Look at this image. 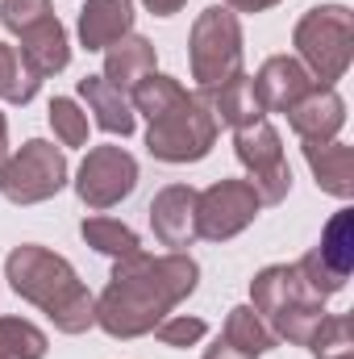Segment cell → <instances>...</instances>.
<instances>
[{"mask_svg": "<svg viewBox=\"0 0 354 359\" xmlns=\"http://www.w3.org/2000/svg\"><path fill=\"white\" fill-rule=\"evenodd\" d=\"M200 284V264L187 251L167 255H129L113 259L108 284L96 297V326L108 339H142L155 334L163 318H171L179 301H187Z\"/></svg>", "mask_w": 354, "mask_h": 359, "instance_id": "1", "label": "cell"}, {"mask_svg": "<svg viewBox=\"0 0 354 359\" xmlns=\"http://www.w3.org/2000/svg\"><path fill=\"white\" fill-rule=\"evenodd\" d=\"M129 104L146 117V151L159 163H200L217 147L221 126L204 92H187L176 76H142L129 88Z\"/></svg>", "mask_w": 354, "mask_h": 359, "instance_id": "2", "label": "cell"}, {"mask_svg": "<svg viewBox=\"0 0 354 359\" xmlns=\"http://www.w3.org/2000/svg\"><path fill=\"white\" fill-rule=\"evenodd\" d=\"M4 280L21 301L38 305L59 334H84L96 326V297L59 251L38 243L13 247L4 259Z\"/></svg>", "mask_w": 354, "mask_h": 359, "instance_id": "3", "label": "cell"}, {"mask_svg": "<svg viewBox=\"0 0 354 359\" xmlns=\"http://www.w3.org/2000/svg\"><path fill=\"white\" fill-rule=\"evenodd\" d=\"M250 309L267 322L279 343L309 347L313 330L325 318V297H317L300 264H271L250 280Z\"/></svg>", "mask_w": 354, "mask_h": 359, "instance_id": "4", "label": "cell"}, {"mask_svg": "<svg viewBox=\"0 0 354 359\" xmlns=\"http://www.w3.org/2000/svg\"><path fill=\"white\" fill-rule=\"evenodd\" d=\"M296 59L317 84H338L354 59V13L346 4H317L292 29Z\"/></svg>", "mask_w": 354, "mask_h": 359, "instance_id": "5", "label": "cell"}, {"mask_svg": "<svg viewBox=\"0 0 354 359\" xmlns=\"http://www.w3.org/2000/svg\"><path fill=\"white\" fill-rule=\"evenodd\" d=\"M187 63H192L196 92L221 88L225 80H234V76L242 72V21H238L234 8L208 4V8L192 21Z\"/></svg>", "mask_w": 354, "mask_h": 359, "instance_id": "6", "label": "cell"}, {"mask_svg": "<svg viewBox=\"0 0 354 359\" xmlns=\"http://www.w3.org/2000/svg\"><path fill=\"white\" fill-rule=\"evenodd\" d=\"M63 184H67V155H63V147H55L46 138H29L0 168V196L13 205H42L50 196H59Z\"/></svg>", "mask_w": 354, "mask_h": 359, "instance_id": "7", "label": "cell"}, {"mask_svg": "<svg viewBox=\"0 0 354 359\" xmlns=\"http://www.w3.org/2000/svg\"><path fill=\"white\" fill-rule=\"evenodd\" d=\"M234 155L246 168V176H250L263 205H283L288 201L292 168H288V155H283V138H279V130L267 117L234 130Z\"/></svg>", "mask_w": 354, "mask_h": 359, "instance_id": "8", "label": "cell"}, {"mask_svg": "<svg viewBox=\"0 0 354 359\" xmlns=\"http://www.w3.org/2000/svg\"><path fill=\"white\" fill-rule=\"evenodd\" d=\"M259 209L263 201L250 180H217L204 192H196V238L229 243L259 217Z\"/></svg>", "mask_w": 354, "mask_h": 359, "instance_id": "9", "label": "cell"}, {"mask_svg": "<svg viewBox=\"0 0 354 359\" xmlns=\"http://www.w3.org/2000/svg\"><path fill=\"white\" fill-rule=\"evenodd\" d=\"M138 188V159L125 147H92L76 172V196L88 209H113Z\"/></svg>", "mask_w": 354, "mask_h": 359, "instance_id": "10", "label": "cell"}, {"mask_svg": "<svg viewBox=\"0 0 354 359\" xmlns=\"http://www.w3.org/2000/svg\"><path fill=\"white\" fill-rule=\"evenodd\" d=\"M354 268V209H338L325 230H321V243L300 259V271L309 280V288L317 297H334L346 288Z\"/></svg>", "mask_w": 354, "mask_h": 359, "instance_id": "11", "label": "cell"}, {"mask_svg": "<svg viewBox=\"0 0 354 359\" xmlns=\"http://www.w3.org/2000/svg\"><path fill=\"white\" fill-rule=\"evenodd\" d=\"M283 117L300 142H334L346 126V100L330 84H313Z\"/></svg>", "mask_w": 354, "mask_h": 359, "instance_id": "12", "label": "cell"}, {"mask_svg": "<svg viewBox=\"0 0 354 359\" xmlns=\"http://www.w3.org/2000/svg\"><path fill=\"white\" fill-rule=\"evenodd\" d=\"M150 230L163 247L187 251L196 243V188L192 184H167L150 201Z\"/></svg>", "mask_w": 354, "mask_h": 359, "instance_id": "13", "label": "cell"}, {"mask_svg": "<svg viewBox=\"0 0 354 359\" xmlns=\"http://www.w3.org/2000/svg\"><path fill=\"white\" fill-rule=\"evenodd\" d=\"M17 55H21V63L38 76V80H50V76H59L67 63H71V38H67V29H63V21L50 13V17H42L38 25H29V29H21L17 34Z\"/></svg>", "mask_w": 354, "mask_h": 359, "instance_id": "14", "label": "cell"}, {"mask_svg": "<svg viewBox=\"0 0 354 359\" xmlns=\"http://www.w3.org/2000/svg\"><path fill=\"white\" fill-rule=\"evenodd\" d=\"M250 80H255L263 113H288L304 92L317 84L296 55H271L263 67H259V76H250Z\"/></svg>", "mask_w": 354, "mask_h": 359, "instance_id": "15", "label": "cell"}, {"mask_svg": "<svg viewBox=\"0 0 354 359\" xmlns=\"http://www.w3.org/2000/svg\"><path fill=\"white\" fill-rule=\"evenodd\" d=\"M134 0H84L80 4V46L84 50H108L125 34H134Z\"/></svg>", "mask_w": 354, "mask_h": 359, "instance_id": "16", "label": "cell"}, {"mask_svg": "<svg viewBox=\"0 0 354 359\" xmlns=\"http://www.w3.org/2000/svg\"><path fill=\"white\" fill-rule=\"evenodd\" d=\"M76 88H80V100L88 104L84 113H92V121H96L104 134H121V138L134 134L138 113H134V104H129V92L113 88L104 76H84Z\"/></svg>", "mask_w": 354, "mask_h": 359, "instance_id": "17", "label": "cell"}, {"mask_svg": "<svg viewBox=\"0 0 354 359\" xmlns=\"http://www.w3.org/2000/svg\"><path fill=\"white\" fill-rule=\"evenodd\" d=\"M304 159H309V172L317 180L321 192L338 196V201H351L354 196V151L346 142H304Z\"/></svg>", "mask_w": 354, "mask_h": 359, "instance_id": "18", "label": "cell"}, {"mask_svg": "<svg viewBox=\"0 0 354 359\" xmlns=\"http://www.w3.org/2000/svg\"><path fill=\"white\" fill-rule=\"evenodd\" d=\"M155 63H159V50H155V42L150 38H142V34H125L121 42H113L108 50H104V80L113 84V88L129 92L142 76H150L155 72Z\"/></svg>", "mask_w": 354, "mask_h": 359, "instance_id": "19", "label": "cell"}, {"mask_svg": "<svg viewBox=\"0 0 354 359\" xmlns=\"http://www.w3.org/2000/svg\"><path fill=\"white\" fill-rule=\"evenodd\" d=\"M204 100H208L217 126H234V130H242V126H250V121L267 117L263 104H259V92H255V80H250L246 72H238V76L225 80L221 88L204 92Z\"/></svg>", "mask_w": 354, "mask_h": 359, "instance_id": "20", "label": "cell"}, {"mask_svg": "<svg viewBox=\"0 0 354 359\" xmlns=\"http://www.w3.org/2000/svg\"><path fill=\"white\" fill-rule=\"evenodd\" d=\"M80 238L88 243L92 251L108 255V259H129V255H138V251H142L138 230H129V226H125V222H117V217H100V213L80 222Z\"/></svg>", "mask_w": 354, "mask_h": 359, "instance_id": "21", "label": "cell"}, {"mask_svg": "<svg viewBox=\"0 0 354 359\" xmlns=\"http://www.w3.org/2000/svg\"><path fill=\"white\" fill-rule=\"evenodd\" d=\"M221 339L234 343V347H242V351H250V355H263L271 347H279V339L267 330V322L250 309V305H234V309H229Z\"/></svg>", "mask_w": 354, "mask_h": 359, "instance_id": "22", "label": "cell"}, {"mask_svg": "<svg viewBox=\"0 0 354 359\" xmlns=\"http://www.w3.org/2000/svg\"><path fill=\"white\" fill-rule=\"evenodd\" d=\"M309 351H313V359H354V318L325 313L309 339Z\"/></svg>", "mask_w": 354, "mask_h": 359, "instance_id": "23", "label": "cell"}, {"mask_svg": "<svg viewBox=\"0 0 354 359\" xmlns=\"http://www.w3.org/2000/svg\"><path fill=\"white\" fill-rule=\"evenodd\" d=\"M38 88H42V80L21 63L17 46L0 42V100H8V104H29V100L38 96Z\"/></svg>", "mask_w": 354, "mask_h": 359, "instance_id": "24", "label": "cell"}, {"mask_svg": "<svg viewBox=\"0 0 354 359\" xmlns=\"http://www.w3.org/2000/svg\"><path fill=\"white\" fill-rule=\"evenodd\" d=\"M0 347L8 351L13 359H46V334L29 322V318H13L4 313L0 318Z\"/></svg>", "mask_w": 354, "mask_h": 359, "instance_id": "25", "label": "cell"}, {"mask_svg": "<svg viewBox=\"0 0 354 359\" xmlns=\"http://www.w3.org/2000/svg\"><path fill=\"white\" fill-rule=\"evenodd\" d=\"M46 113H50V130L63 147H84L88 142V113L71 96H55Z\"/></svg>", "mask_w": 354, "mask_h": 359, "instance_id": "26", "label": "cell"}, {"mask_svg": "<svg viewBox=\"0 0 354 359\" xmlns=\"http://www.w3.org/2000/svg\"><path fill=\"white\" fill-rule=\"evenodd\" d=\"M204 334H208V322H204V318H187V313H171V318H163V322L155 326V339H159L163 347H176V351L196 347Z\"/></svg>", "mask_w": 354, "mask_h": 359, "instance_id": "27", "label": "cell"}, {"mask_svg": "<svg viewBox=\"0 0 354 359\" xmlns=\"http://www.w3.org/2000/svg\"><path fill=\"white\" fill-rule=\"evenodd\" d=\"M50 0H0V25L8 34H21L29 25H38L42 17H50Z\"/></svg>", "mask_w": 354, "mask_h": 359, "instance_id": "28", "label": "cell"}, {"mask_svg": "<svg viewBox=\"0 0 354 359\" xmlns=\"http://www.w3.org/2000/svg\"><path fill=\"white\" fill-rule=\"evenodd\" d=\"M204 359H259V355H250V351H242V347H234V343L217 339V343L204 351Z\"/></svg>", "mask_w": 354, "mask_h": 359, "instance_id": "29", "label": "cell"}, {"mask_svg": "<svg viewBox=\"0 0 354 359\" xmlns=\"http://www.w3.org/2000/svg\"><path fill=\"white\" fill-rule=\"evenodd\" d=\"M225 8H234V13H267V8H275L279 0H221Z\"/></svg>", "mask_w": 354, "mask_h": 359, "instance_id": "30", "label": "cell"}, {"mask_svg": "<svg viewBox=\"0 0 354 359\" xmlns=\"http://www.w3.org/2000/svg\"><path fill=\"white\" fill-rule=\"evenodd\" d=\"M142 4H146L155 17H176V13L183 8V4H187V0H142Z\"/></svg>", "mask_w": 354, "mask_h": 359, "instance_id": "31", "label": "cell"}, {"mask_svg": "<svg viewBox=\"0 0 354 359\" xmlns=\"http://www.w3.org/2000/svg\"><path fill=\"white\" fill-rule=\"evenodd\" d=\"M4 159H8V121L0 113V168H4Z\"/></svg>", "mask_w": 354, "mask_h": 359, "instance_id": "32", "label": "cell"}, {"mask_svg": "<svg viewBox=\"0 0 354 359\" xmlns=\"http://www.w3.org/2000/svg\"><path fill=\"white\" fill-rule=\"evenodd\" d=\"M0 359H13V355H8V351H4V347H0Z\"/></svg>", "mask_w": 354, "mask_h": 359, "instance_id": "33", "label": "cell"}]
</instances>
